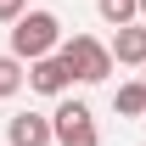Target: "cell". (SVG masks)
Instances as JSON below:
<instances>
[{
	"label": "cell",
	"instance_id": "obj_10",
	"mask_svg": "<svg viewBox=\"0 0 146 146\" xmlns=\"http://www.w3.org/2000/svg\"><path fill=\"white\" fill-rule=\"evenodd\" d=\"M23 17V0H0V23H17Z\"/></svg>",
	"mask_w": 146,
	"mask_h": 146
},
{
	"label": "cell",
	"instance_id": "obj_11",
	"mask_svg": "<svg viewBox=\"0 0 146 146\" xmlns=\"http://www.w3.org/2000/svg\"><path fill=\"white\" fill-rule=\"evenodd\" d=\"M135 11H141V17H146V0H135Z\"/></svg>",
	"mask_w": 146,
	"mask_h": 146
},
{
	"label": "cell",
	"instance_id": "obj_12",
	"mask_svg": "<svg viewBox=\"0 0 146 146\" xmlns=\"http://www.w3.org/2000/svg\"><path fill=\"white\" fill-rule=\"evenodd\" d=\"M141 68H146V62H141ZM141 84H146V73H141Z\"/></svg>",
	"mask_w": 146,
	"mask_h": 146
},
{
	"label": "cell",
	"instance_id": "obj_4",
	"mask_svg": "<svg viewBox=\"0 0 146 146\" xmlns=\"http://www.w3.org/2000/svg\"><path fill=\"white\" fill-rule=\"evenodd\" d=\"M28 84H34L39 96H68V90H73V68H68L56 51H45V56L28 62Z\"/></svg>",
	"mask_w": 146,
	"mask_h": 146
},
{
	"label": "cell",
	"instance_id": "obj_13",
	"mask_svg": "<svg viewBox=\"0 0 146 146\" xmlns=\"http://www.w3.org/2000/svg\"><path fill=\"white\" fill-rule=\"evenodd\" d=\"M141 124H146V112H141Z\"/></svg>",
	"mask_w": 146,
	"mask_h": 146
},
{
	"label": "cell",
	"instance_id": "obj_6",
	"mask_svg": "<svg viewBox=\"0 0 146 146\" xmlns=\"http://www.w3.org/2000/svg\"><path fill=\"white\" fill-rule=\"evenodd\" d=\"M6 146H51V118H45V112L6 118Z\"/></svg>",
	"mask_w": 146,
	"mask_h": 146
},
{
	"label": "cell",
	"instance_id": "obj_7",
	"mask_svg": "<svg viewBox=\"0 0 146 146\" xmlns=\"http://www.w3.org/2000/svg\"><path fill=\"white\" fill-rule=\"evenodd\" d=\"M112 107L124 112V118H141V112H146V84H141V79H124V84L112 90Z\"/></svg>",
	"mask_w": 146,
	"mask_h": 146
},
{
	"label": "cell",
	"instance_id": "obj_5",
	"mask_svg": "<svg viewBox=\"0 0 146 146\" xmlns=\"http://www.w3.org/2000/svg\"><path fill=\"white\" fill-rule=\"evenodd\" d=\"M107 51H112V68H141L146 62V28L141 23H118Z\"/></svg>",
	"mask_w": 146,
	"mask_h": 146
},
{
	"label": "cell",
	"instance_id": "obj_2",
	"mask_svg": "<svg viewBox=\"0 0 146 146\" xmlns=\"http://www.w3.org/2000/svg\"><path fill=\"white\" fill-rule=\"evenodd\" d=\"M56 56L73 68V79H79V84H101V79L112 73V51H107L96 34H73V39H62V45H56Z\"/></svg>",
	"mask_w": 146,
	"mask_h": 146
},
{
	"label": "cell",
	"instance_id": "obj_9",
	"mask_svg": "<svg viewBox=\"0 0 146 146\" xmlns=\"http://www.w3.org/2000/svg\"><path fill=\"white\" fill-rule=\"evenodd\" d=\"M96 11H101V23L107 28H118V23H135L141 11H135V0H96Z\"/></svg>",
	"mask_w": 146,
	"mask_h": 146
},
{
	"label": "cell",
	"instance_id": "obj_8",
	"mask_svg": "<svg viewBox=\"0 0 146 146\" xmlns=\"http://www.w3.org/2000/svg\"><path fill=\"white\" fill-rule=\"evenodd\" d=\"M28 84V73H23V56H0V96H17Z\"/></svg>",
	"mask_w": 146,
	"mask_h": 146
},
{
	"label": "cell",
	"instance_id": "obj_1",
	"mask_svg": "<svg viewBox=\"0 0 146 146\" xmlns=\"http://www.w3.org/2000/svg\"><path fill=\"white\" fill-rule=\"evenodd\" d=\"M56 45H62V17L56 11H23L11 23V56H23V62H34Z\"/></svg>",
	"mask_w": 146,
	"mask_h": 146
},
{
	"label": "cell",
	"instance_id": "obj_3",
	"mask_svg": "<svg viewBox=\"0 0 146 146\" xmlns=\"http://www.w3.org/2000/svg\"><path fill=\"white\" fill-rule=\"evenodd\" d=\"M51 141H56V146H101L90 107H84V101H73V96H56V112H51Z\"/></svg>",
	"mask_w": 146,
	"mask_h": 146
}]
</instances>
